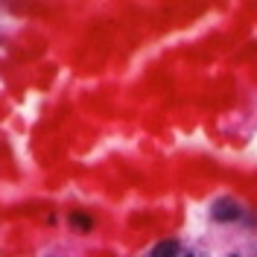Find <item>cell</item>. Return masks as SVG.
Wrapping results in <instances>:
<instances>
[{"mask_svg": "<svg viewBox=\"0 0 257 257\" xmlns=\"http://www.w3.org/2000/svg\"><path fill=\"white\" fill-rule=\"evenodd\" d=\"M70 222L76 225V228H82V231L94 228V222H91V216H85V213H70Z\"/></svg>", "mask_w": 257, "mask_h": 257, "instance_id": "3957f363", "label": "cell"}, {"mask_svg": "<svg viewBox=\"0 0 257 257\" xmlns=\"http://www.w3.org/2000/svg\"><path fill=\"white\" fill-rule=\"evenodd\" d=\"M178 242L176 240H164V242H158L155 245V251H152V257H178Z\"/></svg>", "mask_w": 257, "mask_h": 257, "instance_id": "7a4b0ae2", "label": "cell"}, {"mask_svg": "<svg viewBox=\"0 0 257 257\" xmlns=\"http://www.w3.org/2000/svg\"><path fill=\"white\" fill-rule=\"evenodd\" d=\"M210 216L216 222H234V219H240V205L234 199H219V202H213Z\"/></svg>", "mask_w": 257, "mask_h": 257, "instance_id": "6da1fadb", "label": "cell"}, {"mask_svg": "<svg viewBox=\"0 0 257 257\" xmlns=\"http://www.w3.org/2000/svg\"><path fill=\"white\" fill-rule=\"evenodd\" d=\"M231 257H240V254H231Z\"/></svg>", "mask_w": 257, "mask_h": 257, "instance_id": "5b68a950", "label": "cell"}, {"mask_svg": "<svg viewBox=\"0 0 257 257\" xmlns=\"http://www.w3.org/2000/svg\"><path fill=\"white\" fill-rule=\"evenodd\" d=\"M184 257H208V254H202V251H190V254H184Z\"/></svg>", "mask_w": 257, "mask_h": 257, "instance_id": "277c9868", "label": "cell"}]
</instances>
